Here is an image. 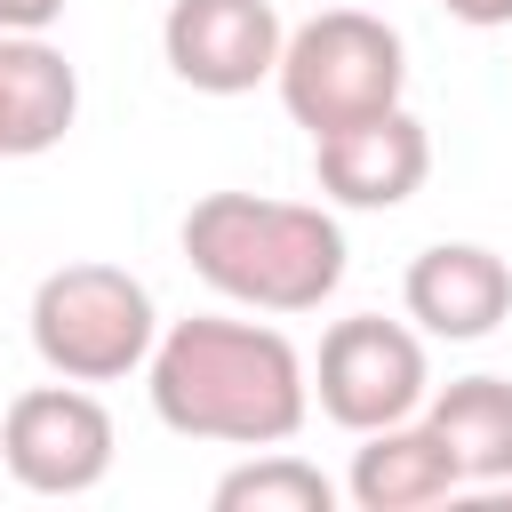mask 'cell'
<instances>
[{
  "label": "cell",
  "mask_w": 512,
  "mask_h": 512,
  "mask_svg": "<svg viewBox=\"0 0 512 512\" xmlns=\"http://www.w3.org/2000/svg\"><path fill=\"white\" fill-rule=\"evenodd\" d=\"M152 416L184 440L216 448H280L312 416L304 352L264 320H176L152 344Z\"/></svg>",
  "instance_id": "6da1fadb"
},
{
  "label": "cell",
  "mask_w": 512,
  "mask_h": 512,
  "mask_svg": "<svg viewBox=\"0 0 512 512\" xmlns=\"http://www.w3.org/2000/svg\"><path fill=\"white\" fill-rule=\"evenodd\" d=\"M192 272L248 312H320L344 280V224L312 200L208 192L184 216Z\"/></svg>",
  "instance_id": "7a4b0ae2"
},
{
  "label": "cell",
  "mask_w": 512,
  "mask_h": 512,
  "mask_svg": "<svg viewBox=\"0 0 512 512\" xmlns=\"http://www.w3.org/2000/svg\"><path fill=\"white\" fill-rule=\"evenodd\" d=\"M152 344H160L152 288L120 264H56L32 288V352L48 376L120 384L152 360Z\"/></svg>",
  "instance_id": "3957f363"
},
{
  "label": "cell",
  "mask_w": 512,
  "mask_h": 512,
  "mask_svg": "<svg viewBox=\"0 0 512 512\" xmlns=\"http://www.w3.org/2000/svg\"><path fill=\"white\" fill-rule=\"evenodd\" d=\"M272 80H280L288 120L312 128V136H328V128H352V120L400 104V88H408V48H400V32H392L384 16H368V8H328V16H312V24L288 32Z\"/></svg>",
  "instance_id": "277c9868"
},
{
  "label": "cell",
  "mask_w": 512,
  "mask_h": 512,
  "mask_svg": "<svg viewBox=\"0 0 512 512\" xmlns=\"http://www.w3.org/2000/svg\"><path fill=\"white\" fill-rule=\"evenodd\" d=\"M424 336L384 320V312H352L320 336V368H312V392H320V416L344 424V432H376V424H400L424 408Z\"/></svg>",
  "instance_id": "5b68a950"
},
{
  "label": "cell",
  "mask_w": 512,
  "mask_h": 512,
  "mask_svg": "<svg viewBox=\"0 0 512 512\" xmlns=\"http://www.w3.org/2000/svg\"><path fill=\"white\" fill-rule=\"evenodd\" d=\"M0 464L32 496H88L112 472V416L88 384L56 376L8 400L0 416Z\"/></svg>",
  "instance_id": "8992f818"
},
{
  "label": "cell",
  "mask_w": 512,
  "mask_h": 512,
  "mask_svg": "<svg viewBox=\"0 0 512 512\" xmlns=\"http://www.w3.org/2000/svg\"><path fill=\"white\" fill-rule=\"evenodd\" d=\"M280 16L272 0H168V24H160V56L184 88L200 96H248L256 80L280 72Z\"/></svg>",
  "instance_id": "52a82bcc"
},
{
  "label": "cell",
  "mask_w": 512,
  "mask_h": 512,
  "mask_svg": "<svg viewBox=\"0 0 512 512\" xmlns=\"http://www.w3.org/2000/svg\"><path fill=\"white\" fill-rule=\"evenodd\" d=\"M312 176L336 208H400L432 176V136L408 104H392V112H368L352 128L312 136Z\"/></svg>",
  "instance_id": "ba28073f"
},
{
  "label": "cell",
  "mask_w": 512,
  "mask_h": 512,
  "mask_svg": "<svg viewBox=\"0 0 512 512\" xmlns=\"http://www.w3.org/2000/svg\"><path fill=\"white\" fill-rule=\"evenodd\" d=\"M400 304L424 336H448V344H472L488 336L504 312H512V264L480 240H432L408 280H400Z\"/></svg>",
  "instance_id": "9c48e42d"
},
{
  "label": "cell",
  "mask_w": 512,
  "mask_h": 512,
  "mask_svg": "<svg viewBox=\"0 0 512 512\" xmlns=\"http://www.w3.org/2000/svg\"><path fill=\"white\" fill-rule=\"evenodd\" d=\"M456 488H464V472H456L448 440H440L432 424H416V416L360 432L352 472H344V496H352L360 512H416V504H440V496H456Z\"/></svg>",
  "instance_id": "30bf717a"
},
{
  "label": "cell",
  "mask_w": 512,
  "mask_h": 512,
  "mask_svg": "<svg viewBox=\"0 0 512 512\" xmlns=\"http://www.w3.org/2000/svg\"><path fill=\"white\" fill-rule=\"evenodd\" d=\"M80 112V72L40 32H0V160H32L64 144Z\"/></svg>",
  "instance_id": "8fae6325"
},
{
  "label": "cell",
  "mask_w": 512,
  "mask_h": 512,
  "mask_svg": "<svg viewBox=\"0 0 512 512\" xmlns=\"http://www.w3.org/2000/svg\"><path fill=\"white\" fill-rule=\"evenodd\" d=\"M424 424L448 440L456 472L472 488H504L512 480V384L504 376H456L432 392Z\"/></svg>",
  "instance_id": "7c38bea8"
},
{
  "label": "cell",
  "mask_w": 512,
  "mask_h": 512,
  "mask_svg": "<svg viewBox=\"0 0 512 512\" xmlns=\"http://www.w3.org/2000/svg\"><path fill=\"white\" fill-rule=\"evenodd\" d=\"M328 504H336V480L288 448H264L216 480V512H328Z\"/></svg>",
  "instance_id": "4fadbf2b"
},
{
  "label": "cell",
  "mask_w": 512,
  "mask_h": 512,
  "mask_svg": "<svg viewBox=\"0 0 512 512\" xmlns=\"http://www.w3.org/2000/svg\"><path fill=\"white\" fill-rule=\"evenodd\" d=\"M64 16V0H0V32H48Z\"/></svg>",
  "instance_id": "5bb4252c"
},
{
  "label": "cell",
  "mask_w": 512,
  "mask_h": 512,
  "mask_svg": "<svg viewBox=\"0 0 512 512\" xmlns=\"http://www.w3.org/2000/svg\"><path fill=\"white\" fill-rule=\"evenodd\" d=\"M432 8H448L456 24H480V32H496V24H512V0H432Z\"/></svg>",
  "instance_id": "9a60e30c"
},
{
  "label": "cell",
  "mask_w": 512,
  "mask_h": 512,
  "mask_svg": "<svg viewBox=\"0 0 512 512\" xmlns=\"http://www.w3.org/2000/svg\"><path fill=\"white\" fill-rule=\"evenodd\" d=\"M504 488H512V480H504Z\"/></svg>",
  "instance_id": "2e32d148"
}]
</instances>
